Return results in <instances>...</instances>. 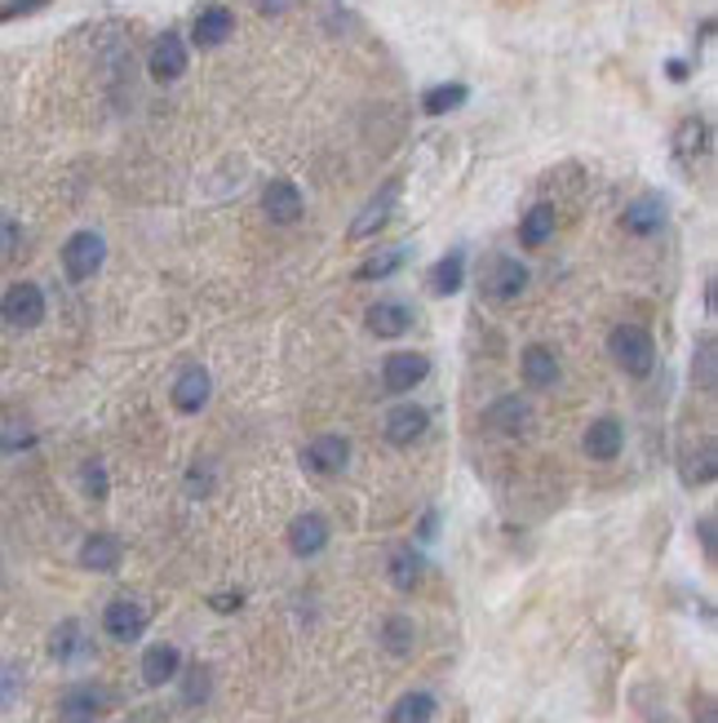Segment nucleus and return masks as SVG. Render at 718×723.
Listing matches in <instances>:
<instances>
[{
	"mask_svg": "<svg viewBox=\"0 0 718 723\" xmlns=\"http://www.w3.org/2000/svg\"><path fill=\"white\" fill-rule=\"evenodd\" d=\"M182 675V653L173 648V644H152L147 653H143V683L147 688H165V683H173Z\"/></svg>",
	"mask_w": 718,
	"mask_h": 723,
	"instance_id": "nucleus-16",
	"label": "nucleus"
},
{
	"mask_svg": "<svg viewBox=\"0 0 718 723\" xmlns=\"http://www.w3.org/2000/svg\"><path fill=\"white\" fill-rule=\"evenodd\" d=\"M19 249V222L10 213H0V258H10Z\"/></svg>",
	"mask_w": 718,
	"mask_h": 723,
	"instance_id": "nucleus-38",
	"label": "nucleus"
},
{
	"mask_svg": "<svg viewBox=\"0 0 718 723\" xmlns=\"http://www.w3.org/2000/svg\"><path fill=\"white\" fill-rule=\"evenodd\" d=\"M674 152H678L683 160H696V156L709 152V125H705L700 115H687L683 125H678V134H674Z\"/></svg>",
	"mask_w": 718,
	"mask_h": 723,
	"instance_id": "nucleus-26",
	"label": "nucleus"
},
{
	"mask_svg": "<svg viewBox=\"0 0 718 723\" xmlns=\"http://www.w3.org/2000/svg\"><path fill=\"white\" fill-rule=\"evenodd\" d=\"M213 396V378L204 369H182L178 382H173V409L178 413H200Z\"/></svg>",
	"mask_w": 718,
	"mask_h": 723,
	"instance_id": "nucleus-18",
	"label": "nucleus"
},
{
	"mask_svg": "<svg viewBox=\"0 0 718 723\" xmlns=\"http://www.w3.org/2000/svg\"><path fill=\"white\" fill-rule=\"evenodd\" d=\"M187 489H191V498L209 493V466H204V470H200V466H191V475H187Z\"/></svg>",
	"mask_w": 718,
	"mask_h": 723,
	"instance_id": "nucleus-40",
	"label": "nucleus"
},
{
	"mask_svg": "<svg viewBox=\"0 0 718 723\" xmlns=\"http://www.w3.org/2000/svg\"><path fill=\"white\" fill-rule=\"evenodd\" d=\"M231 32H235V14L222 10V5H209V10H200L195 27H191V41H195L200 49H217V45L231 41Z\"/></svg>",
	"mask_w": 718,
	"mask_h": 723,
	"instance_id": "nucleus-17",
	"label": "nucleus"
},
{
	"mask_svg": "<svg viewBox=\"0 0 718 723\" xmlns=\"http://www.w3.org/2000/svg\"><path fill=\"white\" fill-rule=\"evenodd\" d=\"M106 710V692L93 683H76L58 697V723H98Z\"/></svg>",
	"mask_w": 718,
	"mask_h": 723,
	"instance_id": "nucleus-5",
	"label": "nucleus"
},
{
	"mask_svg": "<svg viewBox=\"0 0 718 723\" xmlns=\"http://www.w3.org/2000/svg\"><path fill=\"white\" fill-rule=\"evenodd\" d=\"M49 657H54L58 666L89 661V657H93V639H89V631H85L76 618H71V622H58L54 635H49Z\"/></svg>",
	"mask_w": 718,
	"mask_h": 723,
	"instance_id": "nucleus-7",
	"label": "nucleus"
},
{
	"mask_svg": "<svg viewBox=\"0 0 718 723\" xmlns=\"http://www.w3.org/2000/svg\"><path fill=\"white\" fill-rule=\"evenodd\" d=\"M36 444V435L27 431V426H14V431H0V448L5 453H23V448H32Z\"/></svg>",
	"mask_w": 718,
	"mask_h": 723,
	"instance_id": "nucleus-37",
	"label": "nucleus"
},
{
	"mask_svg": "<svg viewBox=\"0 0 718 723\" xmlns=\"http://www.w3.org/2000/svg\"><path fill=\"white\" fill-rule=\"evenodd\" d=\"M262 209H267V218H271L276 226H293V222L302 218L306 200H302V191H298L289 178H276V182H267V191H262Z\"/></svg>",
	"mask_w": 718,
	"mask_h": 723,
	"instance_id": "nucleus-9",
	"label": "nucleus"
},
{
	"mask_svg": "<svg viewBox=\"0 0 718 723\" xmlns=\"http://www.w3.org/2000/svg\"><path fill=\"white\" fill-rule=\"evenodd\" d=\"M585 453L594 457V461H613L621 448H626V426L617 422V418H594L590 426H585Z\"/></svg>",
	"mask_w": 718,
	"mask_h": 723,
	"instance_id": "nucleus-13",
	"label": "nucleus"
},
{
	"mask_svg": "<svg viewBox=\"0 0 718 723\" xmlns=\"http://www.w3.org/2000/svg\"><path fill=\"white\" fill-rule=\"evenodd\" d=\"M524 378H528V387H537V391L554 387V382H559V359H554V351L528 346V351H524Z\"/></svg>",
	"mask_w": 718,
	"mask_h": 723,
	"instance_id": "nucleus-24",
	"label": "nucleus"
},
{
	"mask_svg": "<svg viewBox=\"0 0 718 723\" xmlns=\"http://www.w3.org/2000/svg\"><path fill=\"white\" fill-rule=\"evenodd\" d=\"M422 577H426V559H422L413 546H400V550L391 555V586L404 590V594H413V590L422 586Z\"/></svg>",
	"mask_w": 718,
	"mask_h": 723,
	"instance_id": "nucleus-23",
	"label": "nucleus"
},
{
	"mask_svg": "<svg viewBox=\"0 0 718 723\" xmlns=\"http://www.w3.org/2000/svg\"><path fill=\"white\" fill-rule=\"evenodd\" d=\"M204 692H209V670H191V679H187V701L195 705V701H204Z\"/></svg>",
	"mask_w": 718,
	"mask_h": 723,
	"instance_id": "nucleus-39",
	"label": "nucleus"
},
{
	"mask_svg": "<svg viewBox=\"0 0 718 723\" xmlns=\"http://www.w3.org/2000/svg\"><path fill=\"white\" fill-rule=\"evenodd\" d=\"M426 374H430V359L422 351H395V355H386V365H382L386 391H395V396H404L417 382H426Z\"/></svg>",
	"mask_w": 718,
	"mask_h": 723,
	"instance_id": "nucleus-6",
	"label": "nucleus"
},
{
	"mask_svg": "<svg viewBox=\"0 0 718 723\" xmlns=\"http://www.w3.org/2000/svg\"><path fill=\"white\" fill-rule=\"evenodd\" d=\"M700 546H705V555L714 559V515L700 520Z\"/></svg>",
	"mask_w": 718,
	"mask_h": 723,
	"instance_id": "nucleus-42",
	"label": "nucleus"
},
{
	"mask_svg": "<svg viewBox=\"0 0 718 723\" xmlns=\"http://www.w3.org/2000/svg\"><path fill=\"white\" fill-rule=\"evenodd\" d=\"M413 644H417V626H413L408 618H391V622L382 626V648H386L391 657H408Z\"/></svg>",
	"mask_w": 718,
	"mask_h": 723,
	"instance_id": "nucleus-32",
	"label": "nucleus"
},
{
	"mask_svg": "<svg viewBox=\"0 0 718 723\" xmlns=\"http://www.w3.org/2000/svg\"><path fill=\"white\" fill-rule=\"evenodd\" d=\"M554 222H559L554 209H550V204H537V209H528V218L519 222V240H524L528 249H541L546 240L554 235Z\"/></svg>",
	"mask_w": 718,
	"mask_h": 723,
	"instance_id": "nucleus-27",
	"label": "nucleus"
},
{
	"mask_svg": "<svg viewBox=\"0 0 718 723\" xmlns=\"http://www.w3.org/2000/svg\"><path fill=\"white\" fill-rule=\"evenodd\" d=\"M621 226H626L630 235H657V231L665 226V200H661V196H639L635 204H626Z\"/></svg>",
	"mask_w": 718,
	"mask_h": 723,
	"instance_id": "nucleus-19",
	"label": "nucleus"
},
{
	"mask_svg": "<svg viewBox=\"0 0 718 723\" xmlns=\"http://www.w3.org/2000/svg\"><path fill=\"white\" fill-rule=\"evenodd\" d=\"M400 263H404V249H386V254H378V258H369L364 267H359V280H382V276H391Z\"/></svg>",
	"mask_w": 718,
	"mask_h": 723,
	"instance_id": "nucleus-35",
	"label": "nucleus"
},
{
	"mask_svg": "<svg viewBox=\"0 0 718 723\" xmlns=\"http://www.w3.org/2000/svg\"><path fill=\"white\" fill-rule=\"evenodd\" d=\"M209 604H213L217 613H235L239 604H245V594H213V599H209Z\"/></svg>",
	"mask_w": 718,
	"mask_h": 723,
	"instance_id": "nucleus-41",
	"label": "nucleus"
},
{
	"mask_svg": "<svg viewBox=\"0 0 718 723\" xmlns=\"http://www.w3.org/2000/svg\"><path fill=\"white\" fill-rule=\"evenodd\" d=\"M613 359L630 374V378H648L652 365H657V346H652V333L639 329V324H621L613 329Z\"/></svg>",
	"mask_w": 718,
	"mask_h": 723,
	"instance_id": "nucleus-1",
	"label": "nucleus"
},
{
	"mask_svg": "<svg viewBox=\"0 0 718 723\" xmlns=\"http://www.w3.org/2000/svg\"><path fill=\"white\" fill-rule=\"evenodd\" d=\"M364 329L373 337H404L413 329V315H408L404 302H373L369 315H364Z\"/></svg>",
	"mask_w": 718,
	"mask_h": 723,
	"instance_id": "nucleus-20",
	"label": "nucleus"
},
{
	"mask_svg": "<svg viewBox=\"0 0 718 723\" xmlns=\"http://www.w3.org/2000/svg\"><path fill=\"white\" fill-rule=\"evenodd\" d=\"M23 683H27V675H23L19 661H0V714L23 697Z\"/></svg>",
	"mask_w": 718,
	"mask_h": 723,
	"instance_id": "nucleus-33",
	"label": "nucleus"
},
{
	"mask_svg": "<svg viewBox=\"0 0 718 723\" xmlns=\"http://www.w3.org/2000/svg\"><path fill=\"white\" fill-rule=\"evenodd\" d=\"M426 426H430V413H426L422 404H400V409L386 413V440H391L395 448H408L413 440H422Z\"/></svg>",
	"mask_w": 718,
	"mask_h": 723,
	"instance_id": "nucleus-14",
	"label": "nucleus"
},
{
	"mask_svg": "<svg viewBox=\"0 0 718 723\" xmlns=\"http://www.w3.org/2000/svg\"><path fill=\"white\" fill-rule=\"evenodd\" d=\"M328 546V520L324 515H298L293 524H289V550L298 555V559H311V555H319Z\"/></svg>",
	"mask_w": 718,
	"mask_h": 723,
	"instance_id": "nucleus-15",
	"label": "nucleus"
},
{
	"mask_svg": "<svg viewBox=\"0 0 718 723\" xmlns=\"http://www.w3.org/2000/svg\"><path fill=\"white\" fill-rule=\"evenodd\" d=\"M524 289H528V267L515 263V258H502V263L484 276V298H489V302H515Z\"/></svg>",
	"mask_w": 718,
	"mask_h": 723,
	"instance_id": "nucleus-12",
	"label": "nucleus"
},
{
	"mask_svg": "<svg viewBox=\"0 0 718 723\" xmlns=\"http://www.w3.org/2000/svg\"><path fill=\"white\" fill-rule=\"evenodd\" d=\"M461 280H465V258H461V249H452L448 258L435 263V271H430V293L448 298V293L461 289Z\"/></svg>",
	"mask_w": 718,
	"mask_h": 723,
	"instance_id": "nucleus-29",
	"label": "nucleus"
},
{
	"mask_svg": "<svg viewBox=\"0 0 718 723\" xmlns=\"http://www.w3.org/2000/svg\"><path fill=\"white\" fill-rule=\"evenodd\" d=\"M106 263V240L98 231H76L63 245V271L71 280H93Z\"/></svg>",
	"mask_w": 718,
	"mask_h": 723,
	"instance_id": "nucleus-3",
	"label": "nucleus"
},
{
	"mask_svg": "<svg viewBox=\"0 0 718 723\" xmlns=\"http://www.w3.org/2000/svg\"><path fill=\"white\" fill-rule=\"evenodd\" d=\"M80 485H85V493H89L93 502L106 498V466H102L98 457H89V461L80 466Z\"/></svg>",
	"mask_w": 718,
	"mask_h": 723,
	"instance_id": "nucleus-34",
	"label": "nucleus"
},
{
	"mask_svg": "<svg viewBox=\"0 0 718 723\" xmlns=\"http://www.w3.org/2000/svg\"><path fill=\"white\" fill-rule=\"evenodd\" d=\"M147 71H152L160 85H169V80H178V76L187 71V45H182V36H178V32H165V36L152 45Z\"/></svg>",
	"mask_w": 718,
	"mask_h": 723,
	"instance_id": "nucleus-11",
	"label": "nucleus"
},
{
	"mask_svg": "<svg viewBox=\"0 0 718 723\" xmlns=\"http://www.w3.org/2000/svg\"><path fill=\"white\" fill-rule=\"evenodd\" d=\"M0 320L10 329H36L45 320V293L32 280H14L5 293H0Z\"/></svg>",
	"mask_w": 718,
	"mask_h": 723,
	"instance_id": "nucleus-2",
	"label": "nucleus"
},
{
	"mask_svg": "<svg viewBox=\"0 0 718 723\" xmlns=\"http://www.w3.org/2000/svg\"><path fill=\"white\" fill-rule=\"evenodd\" d=\"M692 382L700 391H714L718 387V342H714V333H705L696 342V351H692Z\"/></svg>",
	"mask_w": 718,
	"mask_h": 723,
	"instance_id": "nucleus-25",
	"label": "nucleus"
},
{
	"mask_svg": "<svg viewBox=\"0 0 718 723\" xmlns=\"http://www.w3.org/2000/svg\"><path fill=\"white\" fill-rule=\"evenodd\" d=\"M120 555H125V550H120V542L111 533H89L80 542V568H89V572H115Z\"/></svg>",
	"mask_w": 718,
	"mask_h": 723,
	"instance_id": "nucleus-21",
	"label": "nucleus"
},
{
	"mask_svg": "<svg viewBox=\"0 0 718 723\" xmlns=\"http://www.w3.org/2000/svg\"><path fill=\"white\" fill-rule=\"evenodd\" d=\"M102 631L115 639V644H134V639H143V631H147V609L138 604V599H111L106 604V613H102Z\"/></svg>",
	"mask_w": 718,
	"mask_h": 723,
	"instance_id": "nucleus-4",
	"label": "nucleus"
},
{
	"mask_svg": "<svg viewBox=\"0 0 718 723\" xmlns=\"http://www.w3.org/2000/svg\"><path fill=\"white\" fill-rule=\"evenodd\" d=\"M49 0H5L0 5V23H14V19H27V14H36V10H45Z\"/></svg>",
	"mask_w": 718,
	"mask_h": 723,
	"instance_id": "nucleus-36",
	"label": "nucleus"
},
{
	"mask_svg": "<svg viewBox=\"0 0 718 723\" xmlns=\"http://www.w3.org/2000/svg\"><path fill=\"white\" fill-rule=\"evenodd\" d=\"M346 461H350V444L341 435H319V440H311L302 448V466L311 475H337Z\"/></svg>",
	"mask_w": 718,
	"mask_h": 723,
	"instance_id": "nucleus-10",
	"label": "nucleus"
},
{
	"mask_svg": "<svg viewBox=\"0 0 718 723\" xmlns=\"http://www.w3.org/2000/svg\"><path fill=\"white\" fill-rule=\"evenodd\" d=\"M528 422H532V409H528V400H519V396H502V400H493V409H489V426L502 431V435H519V431H528Z\"/></svg>",
	"mask_w": 718,
	"mask_h": 723,
	"instance_id": "nucleus-22",
	"label": "nucleus"
},
{
	"mask_svg": "<svg viewBox=\"0 0 718 723\" xmlns=\"http://www.w3.org/2000/svg\"><path fill=\"white\" fill-rule=\"evenodd\" d=\"M714 470H718V448H714V440H705L696 453H687V457H683V479H687L692 489L709 485Z\"/></svg>",
	"mask_w": 718,
	"mask_h": 723,
	"instance_id": "nucleus-28",
	"label": "nucleus"
},
{
	"mask_svg": "<svg viewBox=\"0 0 718 723\" xmlns=\"http://www.w3.org/2000/svg\"><path fill=\"white\" fill-rule=\"evenodd\" d=\"M700 723H714V710H705V714H700Z\"/></svg>",
	"mask_w": 718,
	"mask_h": 723,
	"instance_id": "nucleus-43",
	"label": "nucleus"
},
{
	"mask_svg": "<svg viewBox=\"0 0 718 723\" xmlns=\"http://www.w3.org/2000/svg\"><path fill=\"white\" fill-rule=\"evenodd\" d=\"M395 200H400V182H386L364 209H359V218L350 222V240H369V235H378L386 222H391V213H395Z\"/></svg>",
	"mask_w": 718,
	"mask_h": 723,
	"instance_id": "nucleus-8",
	"label": "nucleus"
},
{
	"mask_svg": "<svg viewBox=\"0 0 718 723\" xmlns=\"http://www.w3.org/2000/svg\"><path fill=\"white\" fill-rule=\"evenodd\" d=\"M430 719H435V697L430 692H404L386 723H430Z\"/></svg>",
	"mask_w": 718,
	"mask_h": 723,
	"instance_id": "nucleus-30",
	"label": "nucleus"
},
{
	"mask_svg": "<svg viewBox=\"0 0 718 723\" xmlns=\"http://www.w3.org/2000/svg\"><path fill=\"white\" fill-rule=\"evenodd\" d=\"M465 98H470V89L452 80V85H435V89H426L422 107H426V115H448V111H457Z\"/></svg>",
	"mask_w": 718,
	"mask_h": 723,
	"instance_id": "nucleus-31",
	"label": "nucleus"
}]
</instances>
